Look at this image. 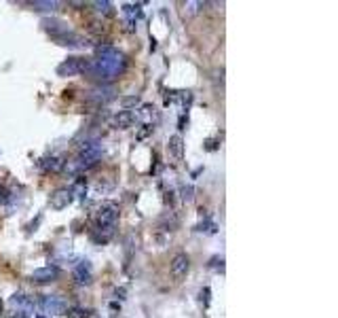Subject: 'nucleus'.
<instances>
[{"mask_svg":"<svg viewBox=\"0 0 338 318\" xmlns=\"http://www.w3.org/2000/svg\"><path fill=\"white\" fill-rule=\"evenodd\" d=\"M11 303H13V305H17V308H32V303H30V299L26 297V295H21V293H19V295H13V297H11Z\"/></svg>","mask_w":338,"mask_h":318,"instance_id":"obj_14","label":"nucleus"},{"mask_svg":"<svg viewBox=\"0 0 338 318\" xmlns=\"http://www.w3.org/2000/svg\"><path fill=\"white\" fill-rule=\"evenodd\" d=\"M89 64L87 60H82V57H68L64 64L57 66V75L59 77H76L85 70H89Z\"/></svg>","mask_w":338,"mask_h":318,"instance_id":"obj_2","label":"nucleus"},{"mask_svg":"<svg viewBox=\"0 0 338 318\" xmlns=\"http://www.w3.org/2000/svg\"><path fill=\"white\" fill-rule=\"evenodd\" d=\"M169 269H172V276H174V278L186 276L188 269H190V259H188V255H184V253L176 255V257L172 259V265H169Z\"/></svg>","mask_w":338,"mask_h":318,"instance_id":"obj_4","label":"nucleus"},{"mask_svg":"<svg viewBox=\"0 0 338 318\" xmlns=\"http://www.w3.org/2000/svg\"><path fill=\"white\" fill-rule=\"evenodd\" d=\"M205 149H207V151H216V149H218V145H216V140H207V143H205Z\"/></svg>","mask_w":338,"mask_h":318,"instance_id":"obj_19","label":"nucleus"},{"mask_svg":"<svg viewBox=\"0 0 338 318\" xmlns=\"http://www.w3.org/2000/svg\"><path fill=\"white\" fill-rule=\"evenodd\" d=\"M43 168H45V170H53V172H55V170H62V168H64V159L53 155V157H49V159H45Z\"/></svg>","mask_w":338,"mask_h":318,"instance_id":"obj_12","label":"nucleus"},{"mask_svg":"<svg viewBox=\"0 0 338 318\" xmlns=\"http://www.w3.org/2000/svg\"><path fill=\"white\" fill-rule=\"evenodd\" d=\"M136 104H138V98H136V96H134V98H125V100H123V106H125V111L129 109V106H136Z\"/></svg>","mask_w":338,"mask_h":318,"instance_id":"obj_18","label":"nucleus"},{"mask_svg":"<svg viewBox=\"0 0 338 318\" xmlns=\"http://www.w3.org/2000/svg\"><path fill=\"white\" fill-rule=\"evenodd\" d=\"M36 318H45V316H36Z\"/></svg>","mask_w":338,"mask_h":318,"instance_id":"obj_21","label":"nucleus"},{"mask_svg":"<svg viewBox=\"0 0 338 318\" xmlns=\"http://www.w3.org/2000/svg\"><path fill=\"white\" fill-rule=\"evenodd\" d=\"M43 310L47 314H62L66 310V303L62 297H51V295H47L43 299Z\"/></svg>","mask_w":338,"mask_h":318,"instance_id":"obj_7","label":"nucleus"},{"mask_svg":"<svg viewBox=\"0 0 338 318\" xmlns=\"http://www.w3.org/2000/svg\"><path fill=\"white\" fill-rule=\"evenodd\" d=\"M95 102H106V100H110L112 98V89L110 87H100V89H95L93 91V96H91Z\"/></svg>","mask_w":338,"mask_h":318,"instance_id":"obj_11","label":"nucleus"},{"mask_svg":"<svg viewBox=\"0 0 338 318\" xmlns=\"http://www.w3.org/2000/svg\"><path fill=\"white\" fill-rule=\"evenodd\" d=\"M180 193H182L184 202H192V197H195V195H192V193H195V189H192L190 185H188V187H182V191H180Z\"/></svg>","mask_w":338,"mask_h":318,"instance_id":"obj_16","label":"nucleus"},{"mask_svg":"<svg viewBox=\"0 0 338 318\" xmlns=\"http://www.w3.org/2000/svg\"><path fill=\"white\" fill-rule=\"evenodd\" d=\"M195 229H197V231H205V233H216L218 225H216L214 221H203V223H199V225H197Z\"/></svg>","mask_w":338,"mask_h":318,"instance_id":"obj_15","label":"nucleus"},{"mask_svg":"<svg viewBox=\"0 0 338 318\" xmlns=\"http://www.w3.org/2000/svg\"><path fill=\"white\" fill-rule=\"evenodd\" d=\"M134 119H136V115L131 113V111H120V113L114 117V119H112V127H116V129H127V127H131Z\"/></svg>","mask_w":338,"mask_h":318,"instance_id":"obj_9","label":"nucleus"},{"mask_svg":"<svg viewBox=\"0 0 338 318\" xmlns=\"http://www.w3.org/2000/svg\"><path fill=\"white\" fill-rule=\"evenodd\" d=\"M43 28L51 34V37L55 39V37H59V34H64V32H68V26L62 21V19H55V17H45L43 19Z\"/></svg>","mask_w":338,"mask_h":318,"instance_id":"obj_6","label":"nucleus"},{"mask_svg":"<svg viewBox=\"0 0 338 318\" xmlns=\"http://www.w3.org/2000/svg\"><path fill=\"white\" fill-rule=\"evenodd\" d=\"M93 278V272H91V263L89 261H82L74 267V280L78 282V285H89Z\"/></svg>","mask_w":338,"mask_h":318,"instance_id":"obj_8","label":"nucleus"},{"mask_svg":"<svg viewBox=\"0 0 338 318\" xmlns=\"http://www.w3.org/2000/svg\"><path fill=\"white\" fill-rule=\"evenodd\" d=\"M169 153H172V155L176 157V159H182L184 157V140H182V136H172L169 138Z\"/></svg>","mask_w":338,"mask_h":318,"instance_id":"obj_10","label":"nucleus"},{"mask_svg":"<svg viewBox=\"0 0 338 318\" xmlns=\"http://www.w3.org/2000/svg\"><path fill=\"white\" fill-rule=\"evenodd\" d=\"M95 7H98L100 13H106V15H108V13H110V7H112V5H110V3H95Z\"/></svg>","mask_w":338,"mask_h":318,"instance_id":"obj_17","label":"nucleus"},{"mask_svg":"<svg viewBox=\"0 0 338 318\" xmlns=\"http://www.w3.org/2000/svg\"><path fill=\"white\" fill-rule=\"evenodd\" d=\"M116 221H118V206L116 204H104L98 212V229L102 235H98V242H108L112 238V233H114V225H116Z\"/></svg>","mask_w":338,"mask_h":318,"instance_id":"obj_1","label":"nucleus"},{"mask_svg":"<svg viewBox=\"0 0 338 318\" xmlns=\"http://www.w3.org/2000/svg\"><path fill=\"white\" fill-rule=\"evenodd\" d=\"M34 7L38 11H55L59 7V3H55V0H36Z\"/></svg>","mask_w":338,"mask_h":318,"instance_id":"obj_13","label":"nucleus"},{"mask_svg":"<svg viewBox=\"0 0 338 318\" xmlns=\"http://www.w3.org/2000/svg\"><path fill=\"white\" fill-rule=\"evenodd\" d=\"M3 193H5V189L0 187V202H5V195H3Z\"/></svg>","mask_w":338,"mask_h":318,"instance_id":"obj_20","label":"nucleus"},{"mask_svg":"<svg viewBox=\"0 0 338 318\" xmlns=\"http://www.w3.org/2000/svg\"><path fill=\"white\" fill-rule=\"evenodd\" d=\"M72 199H74V195H72L70 189H57L53 195H51V208L53 210H64L72 204Z\"/></svg>","mask_w":338,"mask_h":318,"instance_id":"obj_5","label":"nucleus"},{"mask_svg":"<svg viewBox=\"0 0 338 318\" xmlns=\"http://www.w3.org/2000/svg\"><path fill=\"white\" fill-rule=\"evenodd\" d=\"M57 276H59V269L55 265H45V267L34 269V272L30 274V280L38 282V285H47V282L57 280Z\"/></svg>","mask_w":338,"mask_h":318,"instance_id":"obj_3","label":"nucleus"}]
</instances>
